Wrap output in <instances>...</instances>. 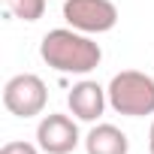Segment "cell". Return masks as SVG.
Masks as SVG:
<instances>
[{
    "instance_id": "8992f818",
    "label": "cell",
    "mask_w": 154,
    "mask_h": 154,
    "mask_svg": "<svg viewBox=\"0 0 154 154\" xmlns=\"http://www.w3.org/2000/svg\"><path fill=\"white\" fill-rule=\"evenodd\" d=\"M66 106H69V115L75 121H100V115L106 112L109 106V94L103 85H97L94 79H82V82H75L66 94Z\"/></svg>"
},
{
    "instance_id": "ba28073f",
    "label": "cell",
    "mask_w": 154,
    "mask_h": 154,
    "mask_svg": "<svg viewBox=\"0 0 154 154\" xmlns=\"http://www.w3.org/2000/svg\"><path fill=\"white\" fill-rule=\"evenodd\" d=\"M6 6L21 21H39L45 12V0H6Z\"/></svg>"
},
{
    "instance_id": "9c48e42d",
    "label": "cell",
    "mask_w": 154,
    "mask_h": 154,
    "mask_svg": "<svg viewBox=\"0 0 154 154\" xmlns=\"http://www.w3.org/2000/svg\"><path fill=\"white\" fill-rule=\"evenodd\" d=\"M0 154H39V145H33V142H6L0 148Z\"/></svg>"
},
{
    "instance_id": "5b68a950",
    "label": "cell",
    "mask_w": 154,
    "mask_h": 154,
    "mask_svg": "<svg viewBox=\"0 0 154 154\" xmlns=\"http://www.w3.org/2000/svg\"><path fill=\"white\" fill-rule=\"evenodd\" d=\"M79 142H82L79 124L69 115L51 112V115H42V121L36 124V145L45 154H69V151H75Z\"/></svg>"
},
{
    "instance_id": "3957f363",
    "label": "cell",
    "mask_w": 154,
    "mask_h": 154,
    "mask_svg": "<svg viewBox=\"0 0 154 154\" xmlns=\"http://www.w3.org/2000/svg\"><path fill=\"white\" fill-rule=\"evenodd\" d=\"M48 103V88L36 72H18L3 85V106L15 118L42 115Z\"/></svg>"
},
{
    "instance_id": "30bf717a",
    "label": "cell",
    "mask_w": 154,
    "mask_h": 154,
    "mask_svg": "<svg viewBox=\"0 0 154 154\" xmlns=\"http://www.w3.org/2000/svg\"><path fill=\"white\" fill-rule=\"evenodd\" d=\"M148 151L154 154V121H151V130H148Z\"/></svg>"
},
{
    "instance_id": "52a82bcc",
    "label": "cell",
    "mask_w": 154,
    "mask_h": 154,
    "mask_svg": "<svg viewBox=\"0 0 154 154\" xmlns=\"http://www.w3.org/2000/svg\"><path fill=\"white\" fill-rule=\"evenodd\" d=\"M130 139L115 124H94L85 136V154H127Z\"/></svg>"
},
{
    "instance_id": "6da1fadb",
    "label": "cell",
    "mask_w": 154,
    "mask_h": 154,
    "mask_svg": "<svg viewBox=\"0 0 154 154\" xmlns=\"http://www.w3.org/2000/svg\"><path fill=\"white\" fill-rule=\"evenodd\" d=\"M39 57L57 69V72H72V75H88L91 69L100 66L103 48L94 42L88 33L72 30V27H54L42 36L39 42Z\"/></svg>"
},
{
    "instance_id": "277c9868",
    "label": "cell",
    "mask_w": 154,
    "mask_h": 154,
    "mask_svg": "<svg viewBox=\"0 0 154 154\" xmlns=\"http://www.w3.org/2000/svg\"><path fill=\"white\" fill-rule=\"evenodd\" d=\"M63 21L82 33H109L118 24V6L112 0H63Z\"/></svg>"
},
{
    "instance_id": "7a4b0ae2",
    "label": "cell",
    "mask_w": 154,
    "mask_h": 154,
    "mask_svg": "<svg viewBox=\"0 0 154 154\" xmlns=\"http://www.w3.org/2000/svg\"><path fill=\"white\" fill-rule=\"evenodd\" d=\"M106 94H109V106L124 118L154 115V79L148 72H139V69L115 72Z\"/></svg>"
}]
</instances>
